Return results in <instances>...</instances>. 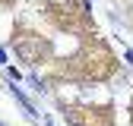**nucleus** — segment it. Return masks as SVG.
Returning <instances> with one entry per match:
<instances>
[{"instance_id":"nucleus-1","label":"nucleus","mask_w":133,"mask_h":126,"mask_svg":"<svg viewBox=\"0 0 133 126\" xmlns=\"http://www.w3.org/2000/svg\"><path fill=\"white\" fill-rule=\"evenodd\" d=\"M3 60H6V51H3V47H0V63H3Z\"/></svg>"}]
</instances>
